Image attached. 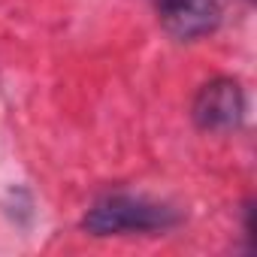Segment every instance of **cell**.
I'll return each instance as SVG.
<instances>
[{
  "instance_id": "obj_1",
  "label": "cell",
  "mask_w": 257,
  "mask_h": 257,
  "mask_svg": "<svg viewBox=\"0 0 257 257\" xmlns=\"http://www.w3.org/2000/svg\"><path fill=\"white\" fill-rule=\"evenodd\" d=\"M176 224H179V212L173 206L140 194H106L82 218V230L91 236L164 233Z\"/></svg>"
},
{
  "instance_id": "obj_2",
  "label": "cell",
  "mask_w": 257,
  "mask_h": 257,
  "mask_svg": "<svg viewBox=\"0 0 257 257\" xmlns=\"http://www.w3.org/2000/svg\"><path fill=\"white\" fill-rule=\"evenodd\" d=\"M194 124L206 134H230L245 118V94L242 85L230 76H218L206 82L191 106Z\"/></svg>"
},
{
  "instance_id": "obj_3",
  "label": "cell",
  "mask_w": 257,
  "mask_h": 257,
  "mask_svg": "<svg viewBox=\"0 0 257 257\" xmlns=\"http://www.w3.org/2000/svg\"><path fill=\"white\" fill-rule=\"evenodd\" d=\"M161 28L176 40H200L209 37L221 25L218 0H152Z\"/></svg>"
}]
</instances>
